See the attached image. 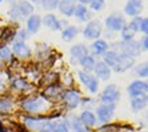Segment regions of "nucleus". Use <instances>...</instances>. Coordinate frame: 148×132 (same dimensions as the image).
I'll list each match as a JSON object with an SVG mask.
<instances>
[{"label":"nucleus","mask_w":148,"mask_h":132,"mask_svg":"<svg viewBox=\"0 0 148 132\" xmlns=\"http://www.w3.org/2000/svg\"><path fill=\"white\" fill-rule=\"evenodd\" d=\"M52 132H68V125L64 120L52 122Z\"/></svg>","instance_id":"nucleus-24"},{"label":"nucleus","mask_w":148,"mask_h":132,"mask_svg":"<svg viewBox=\"0 0 148 132\" xmlns=\"http://www.w3.org/2000/svg\"><path fill=\"white\" fill-rule=\"evenodd\" d=\"M92 49L93 52L96 53V55H101V53H106L108 49V44L104 40H96V42L93 43L92 45Z\"/></svg>","instance_id":"nucleus-22"},{"label":"nucleus","mask_w":148,"mask_h":132,"mask_svg":"<svg viewBox=\"0 0 148 132\" xmlns=\"http://www.w3.org/2000/svg\"><path fill=\"white\" fill-rule=\"evenodd\" d=\"M140 31L144 32V34H147V32H148V20H147V18H144V19H143V21H141Z\"/></svg>","instance_id":"nucleus-37"},{"label":"nucleus","mask_w":148,"mask_h":132,"mask_svg":"<svg viewBox=\"0 0 148 132\" xmlns=\"http://www.w3.org/2000/svg\"><path fill=\"white\" fill-rule=\"evenodd\" d=\"M132 66H134V57L125 55V53H120V55H117V62L114 68L117 72H123V71L131 68Z\"/></svg>","instance_id":"nucleus-3"},{"label":"nucleus","mask_w":148,"mask_h":132,"mask_svg":"<svg viewBox=\"0 0 148 132\" xmlns=\"http://www.w3.org/2000/svg\"><path fill=\"white\" fill-rule=\"evenodd\" d=\"M17 38L20 39V42H23V39L27 38V31H23V29H21V31L19 32V36H17Z\"/></svg>","instance_id":"nucleus-38"},{"label":"nucleus","mask_w":148,"mask_h":132,"mask_svg":"<svg viewBox=\"0 0 148 132\" xmlns=\"http://www.w3.org/2000/svg\"><path fill=\"white\" fill-rule=\"evenodd\" d=\"M79 1H80V3L84 4V3H88V1H91V0H79Z\"/></svg>","instance_id":"nucleus-40"},{"label":"nucleus","mask_w":148,"mask_h":132,"mask_svg":"<svg viewBox=\"0 0 148 132\" xmlns=\"http://www.w3.org/2000/svg\"><path fill=\"white\" fill-rule=\"evenodd\" d=\"M93 70H95L96 75L100 77V79H103V80L110 79V76H111V68H110V67H108L104 62L95 63V67H93Z\"/></svg>","instance_id":"nucleus-9"},{"label":"nucleus","mask_w":148,"mask_h":132,"mask_svg":"<svg viewBox=\"0 0 148 132\" xmlns=\"http://www.w3.org/2000/svg\"><path fill=\"white\" fill-rule=\"evenodd\" d=\"M1 1H3V0H0V3H1Z\"/></svg>","instance_id":"nucleus-43"},{"label":"nucleus","mask_w":148,"mask_h":132,"mask_svg":"<svg viewBox=\"0 0 148 132\" xmlns=\"http://www.w3.org/2000/svg\"><path fill=\"white\" fill-rule=\"evenodd\" d=\"M64 100L69 107H76V105L80 103V96L77 92H73V91H69L67 92L66 96H64Z\"/></svg>","instance_id":"nucleus-17"},{"label":"nucleus","mask_w":148,"mask_h":132,"mask_svg":"<svg viewBox=\"0 0 148 132\" xmlns=\"http://www.w3.org/2000/svg\"><path fill=\"white\" fill-rule=\"evenodd\" d=\"M79 63L83 66V68H86L87 71L93 70V67H95V60H93V57H91V56H88V55L84 56Z\"/></svg>","instance_id":"nucleus-27"},{"label":"nucleus","mask_w":148,"mask_h":132,"mask_svg":"<svg viewBox=\"0 0 148 132\" xmlns=\"http://www.w3.org/2000/svg\"><path fill=\"white\" fill-rule=\"evenodd\" d=\"M128 92L131 96H141L147 92V83L145 81H134L128 87Z\"/></svg>","instance_id":"nucleus-8"},{"label":"nucleus","mask_w":148,"mask_h":132,"mask_svg":"<svg viewBox=\"0 0 148 132\" xmlns=\"http://www.w3.org/2000/svg\"><path fill=\"white\" fill-rule=\"evenodd\" d=\"M106 25L108 29H112V31H121V28L125 25V20L123 16L112 15V16L106 19Z\"/></svg>","instance_id":"nucleus-5"},{"label":"nucleus","mask_w":148,"mask_h":132,"mask_svg":"<svg viewBox=\"0 0 148 132\" xmlns=\"http://www.w3.org/2000/svg\"><path fill=\"white\" fill-rule=\"evenodd\" d=\"M73 14H75V16L77 19H80L82 21H87L88 19H90V12H88V10L86 8V5H83V4H79L77 7H75V11H73Z\"/></svg>","instance_id":"nucleus-16"},{"label":"nucleus","mask_w":148,"mask_h":132,"mask_svg":"<svg viewBox=\"0 0 148 132\" xmlns=\"http://www.w3.org/2000/svg\"><path fill=\"white\" fill-rule=\"evenodd\" d=\"M40 24H41L40 16H38V15H32V16H29V19H28V21H27V28H28V31L31 32V34H35V32H38L39 28H40Z\"/></svg>","instance_id":"nucleus-15"},{"label":"nucleus","mask_w":148,"mask_h":132,"mask_svg":"<svg viewBox=\"0 0 148 132\" xmlns=\"http://www.w3.org/2000/svg\"><path fill=\"white\" fill-rule=\"evenodd\" d=\"M136 73L139 76H147L148 73V68H147V64H143V66H139L136 68Z\"/></svg>","instance_id":"nucleus-35"},{"label":"nucleus","mask_w":148,"mask_h":132,"mask_svg":"<svg viewBox=\"0 0 148 132\" xmlns=\"http://www.w3.org/2000/svg\"><path fill=\"white\" fill-rule=\"evenodd\" d=\"M141 21H143V19H141V18H135L134 20L131 21L130 27H131L135 32H136V31H140V28H141Z\"/></svg>","instance_id":"nucleus-33"},{"label":"nucleus","mask_w":148,"mask_h":132,"mask_svg":"<svg viewBox=\"0 0 148 132\" xmlns=\"http://www.w3.org/2000/svg\"><path fill=\"white\" fill-rule=\"evenodd\" d=\"M58 7L62 11V14L67 15V16L73 15V11H75V4H73L72 0H62V1H59Z\"/></svg>","instance_id":"nucleus-14"},{"label":"nucleus","mask_w":148,"mask_h":132,"mask_svg":"<svg viewBox=\"0 0 148 132\" xmlns=\"http://www.w3.org/2000/svg\"><path fill=\"white\" fill-rule=\"evenodd\" d=\"M0 59L4 60V62H10V60L12 59L11 49L7 48V47H1V48H0Z\"/></svg>","instance_id":"nucleus-29"},{"label":"nucleus","mask_w":148,"mask_h":132,"mask_svg":"<svg viewBox=\"0 0 148 132\" xmlns=\"http://www.w3.org/2000/svg\"><path fill=\"white\" fill-rule=\"evenodd\" d=\"M12 107V103L10 100H0V111H8Z\"/></svg>","instance_id":"nucleus-34"},{"label":"nucleus","mask_w":148,"mask_h":132,"mask_svg":"<svg viewBox=\"0 0 148 132\" xmlns=\"http://www.w3.org/2000/svg\"><path fill=\"white\" fill-rule=\"evenodd\" d=\"M17 8H19V11L21 12V15L23 16H29V15H32V12H34V7H32V4H29L28 1H24V0H21V1H19L17 4H15Z\"/></svg>","instance_id":"nucleus-18"},{"label":"nucleus","mask_w":148,"mask_h":132,"mask_svg":"<svg viewBox=\"0 0 148 132\" xmlns=\"http://www.w3.org/2000/svg\"><path fill=\"white\" fill-rule=\"evenodd\" d=\"M34 1H38V0H34Z\"/></svg>","instance_id":"nucleus-44"},{"label":"nucleus","mask_w":148,"mask_h":132,"mask_svg":"<svg viewBox=\"0 0 148 132\" xmlns=\"http://www.w3.org/2000/svg\"><path fill=\"white\" fill-rule=\"evenodd\" d=\"M120 47H121V49H123V53L131 56V57L140 55V51H141L140 44H139L136 40H134V39H131V40H124Z\"/></svg>","instance_id":"nucleus-2"},{"label":"nucleus","mask_w":148,"mask_h":132,"mask_svg":"<svg viewBox=\"0 0 148 132\" xmlns=\"http://www.w3.org/2000/svg\"><path fill=\"white\" fill-rule=\"evenodd\" d=\"M100 34H101V24H100L99 20L90 21L83 31V35L86 39H97Z\"/></svg>","instance_id":"nucleus-1"},{"label":"nucleus","mask_w":148,"mask_h":132,"mask_svg":"<svg viewBox=\"0 0 148 132\" xmlns=\"http://www.w3.org/2000/svg\"><path fill=\"white\" fill-rule=\"evenodd\" d=\"M41 1H43V8H45V10H55L59 5L60 0H41Z\"/></svg>","instance_id":"nucleus-31"},{"label":"nucleus","mask_w":148,"mask_h":132,"mask_svg":"<svg viewBox=\"0 0 148 132\" xmlns=\"http://www.w3.org/2000/svg\"><path fill=\"white\" fill-rule=\"evenodd\" d=\"M24 108L29 112H39L44 108L45 103L41 99H29V100L24 101Z\"/></svg>","instance_id":"nucleus-10"},{"label":"nucleus","mask_w":148,"mask_h":132,"mask_svg":"<svg viewBox=\"0 0 148 132\" xmlns=\"http://www.w3.org/2000/svg\"><path fill=\"white\" fill-rule=\"evenodd\" d=\"M79 77H80V80H82V83L84 84L91 92H96L97 80L95 79V77L91 76V75H88L87 72H79Z\"/></svg>","instance_id":"nucleus-7"},{"label":"nucleus","mask_w":148,"mask_h":132,"mask_svg":"<svg viewBox=\"0 0 148 132\" xmlns=\"http://www.w3.org/2000/svg\"><path fill=\"white\" fill-rule=\"evenodd\" d=\"M119 96H120V94H119L117 88L115 85H110L101 94V101L106 103V104H114L115 101L119 99Z\"/></svg>","instance_id":"nucleus-4"},{"label":"nucleus","mask_w":148,"mask_h":132,"mask_svg":"<svg viewBox=\"0 0 148 132\" xmlns=\"http://www.w3.org/2000/svg\"><path fill=\"white\" fill-rule=\"evenodd\" d=\"M135 35V31L132 29L131 27H130V24H125L123 28H121V36H123L124 40H131L132 38H134Z\"/></svg>","instance_id":"nucleus-28"},{"label":"nucleus","mask_w":148,"mask_h":132,"mask_svg":"<svg viewBox=\"0 0 148 132\" xmlns=\"http://www.w3.org/2000/svg\"><path fill=\"white\" fill-rule=\"evenodd\" d=\"M90 5L92 10L95 11H100L104 8V0H91L90 1Z\"/></svg>","instance_id":"nucleus-32"},{"label":"nucleus","mask_w":148,"mask_h":132,"mask_svg":"<svg viewBox=\"0 0 148 132\" xmlns=\"http://www.w3.org/2000/svg\"><path fill=\"white\" fill-rule=\"evenodd\" d=\"M88 55V49L84 47V45H75L71 48V56H72L73 62H80V60L84 57V56Z\"/></svg>","instance_id":"nucleus-13"},{"label":"nucleus","mask_w":148,"mask_h":132,"mask_svg":"<svg viewBox=\"0 0 148 132\" xmlns=\"http://www.w3.org/2000/svg\"><path fill=\"white\" fill-rule=\"evenodd\" d=\"M80 119H82V122L87 125H93L95 123H96V119H95L93 114L92 112H88V111L83 112L82 116H80Z\"/></svg>","instance_id":"nucleus-25"},{"label":"nucleus","mask_w":148,"mask_h":132,"mask_svg":"<svg viewBox=\"0 0 148 132\" xmlns=\"http://www.w3.org/2000/svg\"><path fill=\"white\" fill-rule=\"evenodd\" d=\"M10 18L14 19V20H21V19H24V16L21 15V12L19 11V8H17L16 5H14V7L10 10Z\"/></svg>","instance_id":"nucleus-30"},{"label":"nucleus","mask_w":148,"mask_h":132,"mask_svg":"<svg viewBox=\"0 0 148 132\" xmlns=\"http://www.w3.org/2000/svg\"><path fill=\"white\" fill-rule=\"evenodd\" d=\"M141 48L144 49V51H147V49H148V38H147V36H144V38H143V47H141Z\"/></svg>","instance_id":"nucleus-39"},{"label":"nucleus","mask_w":148,"mask_h":132,"mask_svg":"<svg viewBox=\"0 0 148 132\" xmlns=\"http://www.w3.org/2000/svg\"><path fill=\"white\" fill-rule=\"evenodd\" d=\"M14 85H15L16 88H19V90L29 87V85H27V83H25L24 80H21V79H16V80H15V81H14Z\"/></svg>","instance_id":"nucleus-36"},{"label":"nucleus","mask_w":148,"mask_h":132,"mask_svg":"<svg viewBox=\"0 0 148 132\" xmlns=\"http://www.w3.org/2000/svg\"><path fill=\"white\" fill-rule=\"evenodd\" d=\"M79 32V28L75 27V25H71V27H67L64 31H63V39L66 42H71Z\"/></svg>","instance_id":"nucleus-21"},{"label":"nucleus","mask_w":148,"mask_h":132,"mask_svg":"<svg viewBox=\"0 0 148 132\" xmlns=\"http://www.w3.org/2000/svg\"><path fill=\"white\" fill-rule=\"evenodd\" d=\"M145 104H147V97L145 96H134V99L131 100V107L134 111H140Z\"/></svg>","instance_id":"nucleus-20"},{"label":"nucleus","mask_w":148,"mask_h":132,"mask_svg":"<svg viewBox=\"0 0 148 132\" xmlns=\"http://www.w3.org/2000/svg\"><path fill=\"white\" fill-rule=\"evenodd\" d=\"M44 24L49 27L51 29H60V21L55 18V15H45L44 16Z\"/></svg>","instance_id":"nucleus-19"},{"label":"nucleus","mask_w":148,"mask_h":132,"mask_svg":"<svg viewBox=\"0 0 148 132\" xmlns=\"http://www.w3.org/2000/svg\"><path fill=\"white\" fill-rule=\"evenodd\" d=\"M0 132H5V131H3V129H0Z\"/></svg>","instance_id":"nucleus-42"},{"label":"nucleus","mask_w":148,"mask_h":132,"mask_svg":"<svg viewBox=\"0 0 148 132\" xmlns=\"http://www.w3.org/2000/svg\"><path fill=\"white\" fill-rule=\"evenodd\" d=\"M114 115V104H104L97 108V116L101 122H107Z\"/></svg>","instance_id":"nucleus-11"},{"label":"nucleus","mask_w":148,"mask_h":132,"mask_svg":"<svg viewBox=\"0 0 148 132\" xmlns=\"http://www.w3.org/2000/svg\"><path fill=\"white\" fill-rule=\"evenodd\" d=\"M45 122L43 120H34V119H25V124L29 127L31 129H36V131H41L43 125Z\"/></svg>","instance_id":"nucleus-26"},{"label":"nucleus","mask_w":148,"mask_h":132,"mask_svg":"<svg viewBox=\"0 0 148 132\" xmlns=\"http://www.w3.org/2000/svg\"><path fill=\"white\" fill-rule=\"evenodd\" d=\"M143 10V4L140 0H130L127 3V5L124 7V12L130 16H136L139 15Z\"/></svg>","instance_id":"nucleus-6"},{"label":"nucleus","mask_w":148,"mask_h":132,"mask_svg":"<svg viewBox=\"0 0 148 132\" xmlns=\"http://www.w3.org/2000/svg\"><path fill=\"white\" fill-rule=\"evenodd\" d=\"M14 52L19 57H28V56L31 55V51L28 48V45L24 42H20V40H17V42L14 43Z\"/></svg>","instance_id":"nucleus-12"},{"label":"nucleus","mask_w":148,"mask_h":132,"mask_svg":"<svg viewBox=\"0 0 148 132\" xmlns=\"http://www.w3.org/2000/svg\"><path fill=\"white\" fill-rule=\"evenodd\" d=\"M76 132H87L86 129H83V128H80V129H76Z\"/></svg>","instance_id":"nucleus-41"},{"label":"nucleus","mask_w":148,"mask_h":132,"mask_svg":"<svg viewBox=\"0 0 148 132\" xmlns=\"http://www.w3.org/2000/svg\"><path fill=\"white\" fill-rule=\"evenodd\" d=\"M116 62H117V53L115 51H110V52L104 53V63L108 67H115Z\"/></svg>","instance_id":"nucleus-23"}]
</instances>
